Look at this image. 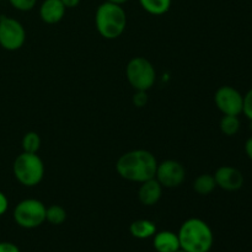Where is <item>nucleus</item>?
Wrapping results in <instances>:
<instances>
[{"label": "nucleus", "instance_id": "1a4fd4ad", "mask_svg": "<svg viewBox=\"0 0 252 252\" xmlns=\"http://www.w3.org/2000/svg\"><path fill=\"white\" fill-rule=\"evenodd\" d=\"M186 177V170L181 162L176 160H165L158 164L155 179L162 187L175 189L182 185Z\"/></svg>", "mask_w": 252, "mask_h": 252}, {"label": "nucleus", "instance_id": "5701e85b", "mask_svg": "<svg viewBox=\"0 0 252 252\" xmlns=\"http://www.w3.org/2000/svg\"><path fill=\"white\" fill-rule=\"evenodd\" d=\"M0 252H20V249L15 244L2 241L0 243Z\"/></svg>", "mask_w": 252, "mask_h": 252}, {"label": "nucleus", "instance_id": "b1692460", "mask_svg": "<svg viewBox=\"0 0 252 252\" xmlns=\"http://www.w3.org/2000/svg\"><path fill=\"white\" fill-rule=\"evenodd\" d=\"M7 208H9V201H7V197L0 191V217L4 216L6 213Z\"/></svg>", "mask_w": 252, "mask_h": 252}, {"label": "nucleus", "instance_id": "bb28decb", "mask_svg": "<svg viewBox=\"0 0 252 252\" xmlns=\"http://www.w3.org/2000/svg\"><path fill=\"white\" fill-rule=\"evenodd\" d=\"M107 1L113 2V4H116V5H121V6H122V5L125 4V2H127L128 0H107Z\"/></svg>", "mask_w": 252, "mask_h": 252}, {"label": "nucleus", "instance_id": "aec40b11", "mask_svg": "<svg viewBox=\"0 0 252 252\" xmlns=\"http://www.w3.org/2000/svg\"><path fill=\"white\" fill-rule=\"evenodd\" d=\"M9 2L19 11H30L34 7L37 0H9Z\"/></svg>", "mask_w": 252, "mask_h": 252}, {"label": "nucleus", "instance_id": "412c9836", "mask_svg": "<svg viewBox=\"0 0 252 252\" xmlns=\"http://www.w3.org/2000/svg\"><path fill=\"white\" fill-rule=\"evenodd\" d=\"M243 113L252 121V89L248 91L245 96H244V106H243Z\"/></svg>", "mask_w": 252, "mask_h": 252}, {"label": "nucleus", "instance_id": "2eb2a0df", "mask_svg": "<svg viewBox=\"0 0 252 252\" xmlns=\"http://www.w3.org/2000/svg\"><path fill=\"white\" fill-rule=\"evenodd\" d=\"M216 187L217 184L214 176L209 174L199 175L193 182L194 192L198 193L199 196H208V194H211L216 189Z\"/></svg>", "mask_w": 252, "mask_h": 252}, {"label": "nucleus", "instance_id": "6e6552de", "mask_svg": "<svg viewBox=\"0 0 252 252\" xmlns=\"http://www.w3.org/2000/svg\"><path fill=\"white\" fill-rule=\"evenodd\" d=\"M214 102L223 115L239 116L243 113L244 96L233 86H221L216 91Z\"/></svg>", "mask_w": 252, "mask_h": 252}, {"label": "nucleus", "instance_id": "7ed1b4c3", "mask_svg": "<svg viewBox=\"0 0 252 252\" xmlns=\"http://www.w3.org/2000/svg\"><path fill=\"white\" fill-rule=\"evenodd\" d=\"M95 25L97 32L103 38L116 39L125 32L127 15L121 5L105 1L96 10Z\"/></svg>", "mask_w": 252, "mask_h": 252}, {"label": "nucleus", "instance_id": "423d86ee", "mask_svg": "<svg viewBox=\"0 0 252 252\" xmlns=\"http://www.w3.org/2000/svg\"><path fill=\"white\" fill-rule=\"evenodd\" d=\"M46 206L34 198L24 199L14 209V220L24 229H34L46 221Z\"/></svg>", "mask_w": 252, "mask_h": 252}, {"label": "nucleus", "instance_id": "39448f33", "mask_svg": "<svg viewBox=\"0 0 252 252\" xmlns=\"http://www.w3.org/2000/svg\"><path fill=\"white\" fill-rule=\"evenodd\" d=\"M128 83L137 91H148L154 86L157 80V71L154 65L143 57L132 58L126 68Z\"/></svg>", "mask_w": 252, "mask_h": 252}, {"label": "nucleus", "instance_id": "20e7f679", "mask_svg": "<svg viewBox=\"0 0 252 252\" xmlns=\"http://www.w3.org/2000/svg\"><path fill=\"white\" fill-rule=\"evenodd\" d=\"M12 172L22 186L34 187L43 179L44 164L37 154L24 152L15 159Z\"/></svg>", "mask_w": 252, "mask_h": 252}, {"label": "nucleus", "instance_id": "0eeeda50", "mask_svg": "<svg viewBox=\"0 0 252 252\" xmlns=\"http://www.w3.org/2000/svg\"><path fill=\"white\" fill-rule=\"evenodd\" d=\"M26 41V31L20 21L12 17L0 16V46L10 52L17 51Z\"/></svg>", "mask_w": 252, "mask_h": 252}, {"label": "nucleus", "instance_id": "f3484780", "mask_svg": "<svg viewBox=\"0 0 252 252\" xmlns=\"http://www.w3.org/2000/svg\"><path fill=\"white\" fill-rule=\"evenodd\" d=\"M219 127H220L223 134L228 135V137H233L240 129V120H239L238 116L224 115L221 117L220 123H219Z\"/></svg>", "mask_w": 252, "mask_h": 252}, {"label": "nucleus", "instance_id": "9d476101", "mask_svg": "<svg viewBox=\"0 0 252 252\" xmlns=\"http://www.w3.org/2000/svg\"><path fill=\"white\" fill-rule=\"evenodd\" d=\"M213 176L217 187L225 191H238L244 185V175L233 166H220Z\"/></svg>", "mask_w": 252, "mask_h": 252}, {"label": "nucleus", "instance_id": "dca6fc26", "mask_svg": "<svg viewBox=\"0 0 252 252\" xmlns=\"http://www.w3.org/2000/svg\"><path fill=\"white\" fill-rule=\"evenodd\" d=\"M143 9L150 15H159L166 14L171 7V0H139Z\"/></svg>", "mask_w": 252, "mask_h": 252}, {"label": "nucleus", "instance_id": "4be33fe9", "mask_svg": "<svg viewBox=\"0 0 252 252\" xmlns=\"http://www.w3.org/2000/svg\"><path fill=\"white\" fill-rule=\"evenodd\" d=\"M148 102V96L147 91H137L133 96V103H134L137 107H143V106L147 105Z\"/></svg>", "mask_w": 252, "mask_h": 252}, {"label": "nucleus", "instance_id": "393cba45", "mask_svg": "<svg viewBox=\"0 0 252 252\" xmlns=\"http://www.w3.org/2000/svg\"><path fill=\"white\" fill-rule=\"evenodd\" d=\"M61 1L63 2V5L66 9H73V7L78 6L80 0H61Z\"/></svg>", "mask_w": 252, "mask_h": 252}, {"label": "nucleus", "instance_id": "f8f14e48", "mask_svg": "<svg viewBox=\"0 0 252 252\" xmlns=\"http://www.w3.org/2000/svg\"><path fill=\"white\" fill-rule=\"evenodd\" d=\"M162 194V186L159 184L157 179L148 180L140 185V189L138 191V198L140 203L144 206H154L160 201Z\"/></svg>", "mask_w": 252, "mask_h": 252}, {"label": "nucleus", "instance_id": "ddd939ff", "mask_svg": "<svg viewBox=\"0 0 252 252\" xmlns=\"http://www.w3.org/2000/svg\"><path fill=\"white\" fill-rule=\"evenodd\" d=\"M153 238V246L157 252H176L181 249L179 235L174 231H159Z\"/></svg>", "mask_w": 252, "mask_h": 252}, {"label": "nucleus", "instance_id": "4468645a", "mask_svg": "<svg viewBox=\"0 0 252 252\" xmlns=\"http://www.w3.org/2000/svg\"><path fill=\"white\" fill-rule=\"evenodd\" d=\"M129 231L133 238L144 240V239L153 238L157 233V225L152 220L148 219H138L133 221L129 226Z\"/></svg>", "mask_w": 252, "mask_h": 252}, {"label": "nucleus", "instance_id": "9b49d317", "mask_svg": "<svg viewBox=\"0 0 252 252\" xmlns=\"http://www.w3.org/2000/svg\"><path fill=\"white\" fill-rule=\"evenodd\" d=\"M66 7L61 0H44L39 7V16L42 21L48 25L58 24L65 15Z\"/></svg>", "mask_w": 252, "mask_h": 252}, {"label": "nucleus", "instance_id": "f257e3e1", "mask_svg": "<svg viewBox=\"0 0 252 252\" xmlns=\"http://www.w3.org/2000/svg\"><path fill=\"white\" fill-rule=\"evenodd\" d=\"M157 167V158L144 149L126 153L121 155L116 162V170L122 179L139 184L154 179Z\"/></svg>", "mask_w": 252, "mask_h": 252}, {"label": "nucleus", "instance_id": "cd10ccee", "mask_svg": "<svg viewBox=\"0 0 252 252\" xmlns=\"http://www.w3.org/2000/svg\"><path fill=\"white\" fill-rule=\"evenodd\" d=\"M176 252H186V251H184V250H181V249H180V250L176 251Z\"/></svg>", "mask_w": 252, "mask_h": 252}, {"label": "nucleus", "instance_id": "a211bd4d", "mask_svg": "<svg viewBox=\"0 0 252 252\" xmlns=\"http://www.w3.org/2000/svg\"><path fill=\"white\" fill-rule=\"evenodd\" d=\"M46 220L52 225H61L66 220V211L62 206L53 204L46 209Z\"/></svg>", "mask_w": 252, "mask_h": 252}, {"label": "nucleus", "instance_id": "a878e982", "mask_svg": "<svg viewBox=\"0 0 252 252\" xmlns=\"http://www.w3.org/2000/svg\"><path fill=\"white\" fill-rule=\"evenodd\" d=\"M245 152L246 155L249 157V159L252 160V137L249 138L245 143Z\"/></svg>", "mask_w": 252, "mask_h": 252}, {"label": "nucleus", "instance_id": "f03ea898", "mask_svg": "<svg viewBox=\"0 0 252 252\" xmlns=\"http://www.w3.org/2000/svg\"><path fill=\"white\" fill-rule=\"evenodd\" d=\"M177 235L181 250L186 252H209L213 248V231L199 218H189L184 221Z\"/></svg>", "mask_w": 252, "mask_h": 252}, {"label": "nucleus", "instance_id": "6ab92c4d", "mask_svg": "<svg viewBox=\"0 0 252 252\" xmlns=\"http://www.w3.org/2000/svg\"><path fill=\"white\" fill-rule=\"evenodd\" d=\"M41 148V138L36 132H27L22 138V149L25 153L37 154Z\"/></svg>", "mask_w": 252, "mask_h": 252}]
</instances>
